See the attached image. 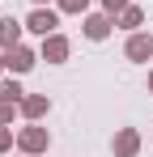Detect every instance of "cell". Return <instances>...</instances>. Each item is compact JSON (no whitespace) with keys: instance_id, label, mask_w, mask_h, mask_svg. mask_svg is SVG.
<instances>
[{"instance_id":"8","label":"cell","mask_w":153,"mask_h":157,"mask_svg":"<svg viewBox=\"0 0 153 157\" xmlns=\"http://www.w3.org/2000/svg\"><path fill=\"white\" fill-rule=\"evenodd\" d=\"M47 110H51V98H47V94H26V98H22V115H26V123H38Z\"/></svg>"},{"instance_id":"19","label":"cell","mask_w":153,"mask_h":157,"mask_svg":"<svg viewBox=\"0 0 153 157\" xmlns=\"http://www.w3.org/2000/svg\"><path fill=\"white\" fill-rule=\"evenodd\" d=\"M17 157H26V153H17Z\"/></svg>"},{"instance_id":"13","label":"cell","mask_w":153,"mask_h":157,"mask_svg":"<svg viewBox=\"0 0 153 157\" xmlns=\"http://www.w3.org/2000/svg\"><path fill=\"white\" fill-rule=\"evenodd\" d=\"M55 4H60V13H81V17L89 9V0H55Z\"/></svg>"},{"instance_id":"5","label":"cell","mask_w":153,"mask_h":157,"mask_svg":"<svg viewBox=\"0 0 153 157\" xmlns=\"http://www.w3.org/2000/svg\"><path fill=\"white\" fill-rule=\"evenodd\" d=\"M124 55L132 59V64H149V59H153V38H149V34H140V30H136V34H128Z\"/></svg>"},{"instance_id":"11","label":"cell","mask_w":153,"mask_h":157,"mask_svg":"<svg viewBox=\"0 0 153 157\" xmlns=\"http://www.w3.org/2000/svg\"><path fill=\"white\" fill-rule=\"evenodd\" d=\"M22 110V102H13V98H4L0 94V123H13V115Z\"/></svg>"},{"instance_id":"17","label":"cell","mask_w":153,"mask_h":157,"mask_svg":"<svg viewBox=\"0 0 153 157\" xmlns=\"http://www.w3.org/2000/svg\"><path fill=\"white\" fill-rule=\"evenodd\" d=\"M0 72H4V55H0Z\"/></svg>"},{"instance_id":"12","label":"cell","mask_w":153,"mask_h":157,"mask_svg":"<svg viewBox=\"0 0 153 157\" xmlns=\"http://www.w3.org/2000/svg\"><path fill=\"white\" fill-rule=\"evenodd\" d=\"M0 94H4V98H13V102H22V98H26V89L17 85V81H0Z\"/></svg>"},{"instance_id":"1","label":"cell","mask_w":153,"mask_h":157,"mask_svg":"<svg viewBox=\"0 0 153 157\" xmlns=\"http://www.w3.org/2000/svg\"><path fill=\"white\" fill-rule=\"evenodd\" d=\"M47 144H51V132H47V128H38V123H26V128L17 132V149H22L26 157L47 153Z\"/></svg>"},{"instance_id":"6","label":"cell","mask_w":153,"mask_h":157,"mask_svg":"<svg viewBox=\"0 0 153 157\" xmlns=\"http://www.w3.org/2000/svg\"><path fill=\"white\" fill-rule=\"evenodd\" d=\"M68 51H73V43H68L64 34H47V38H43V47H38V55H43L47 64H64Z\"/></svg>"},{"instance_id":"4","label":"cell","mask_w":153,"mask_h":157,"mask_svg":"<svg viewBox=\"0 0 153 157\" xmlns=\"http://www.w3.org/2000/svg\"><path fill=\"white\" fill-rule=\"evenodd\" d=\"M111 26H115V17H111V13H85V17H81V34H85V38H94V43H102V38L111 34Z\"/></svg>"},{"instance_id":"2","label":"cell","mask_w":153,"mask_h":157,"mask_svg":"<svg viewBox=\"0 0 153 157\" xmlns=\"http://www.w3.org/2000/svg\"><path fill=\"white\" fill-rule=\"evenodd\" d=\"M38 59H43V55H34L26 43H17V47H9V51H4V72H13V77H26V72H30Z\"/></svg>"},{"instance_id":"9","label":"cell","mask_w":153,"mask_h":157,"mask_svg":"<svg viewBox=\"0 0 153 157\" xmlns=\"http://www.w3.org/2000/svg\"><path fill=\"white\" fill-rule=\"evenodd\" d=\"M22 30H26V21H17V17H0V51L17 47V43H22Z\"/></svg>"},{"instance_id":"3","label":"cell","mask_w":153,"mask_h":157,"mask_svg":"<svg viewBox=\"0 0 153 157\" xmlns=\"http://www.w3.org/2000/svg\"><path fill=\"white\" fill-rule=\"evenodd\" d=\"M55 26H60V13H55V9H43V4L26 17V30H30V34H38V38L55 34Z\"/></svg>"},{"instance_id":"18","label":"cell","mask_w":153,"mask_h":157,"mask_svg":"<svg viewBox=\"0 0 153 157\" xmlns=\"http://www.w3.org/2000/svg\"><path fill=\"white\" fill-rule=\"evenodd\" d=\"M34 4H47V0H34Z\"/></svg>"},{"instance_id":"15","label":"cell","mask_w":153,"mask_h":157,"mask_svg":"<svg viewBox=\"0 0 153 157\" xmlns=\"http://www.w3.org/2000/svg\"><path fill=\"white\" fill-rule=\"evenodd\" d=\"M13 140H17L13 128H9V123H0V153H9V149H13Z\"/></svg>"},{"instance_id":"7","label":"cell","mask_w":153,"mask_h":157,"mask_svg":"<svg viewBox=\"0 0 153 157\" xmlns=\"http://www.w3.org/2000/svg\"><path fill=\"white\" fill-rule=\"evenodd\" d=\"M111 149H115V157H136L140 153V132L136 128H119L115 140H111Z\"/></svg>"},{"instance_id":"16","label":"cell","mask_w":153,"mask_h":157,"mask_svg":"<svg viewBox=\"0 0 153 157\" xmlns=\"http://www.w3.org/2000/svg\"><path fill=\"white\" fill-rule=\"evenodd\" d=\"M149 94H153V68H149Z\"/></svg>"},{"instance_id":"14","label":"cell","mask_w":153,"mask_h":157,"mask_svg":"<svg viewBox=\"0 0 153 157\" xmlns=\"http://www.w3.org/2000/svg\"><path fill=\"white\" fill-rule=\"evenodd\" d=\"M128 4H132V0H102V13H111V17H119V13H124Z\"/></svg>"},{"instance_id":"10","label":"cell","mask_w":153,"mask_h":157,"mask_svg":"<svg viewBox=\"0 0 153 157\" xmlns=\"http://www.w3.org/2000/svg\"><path fill=\"white\" fill-rule=\"evenodd\" d=\"M115 26H119V30H128V34H136V30L145 26V9H140V4H128L124 13L115 17Z\"/></svg>"}]
</instances>
